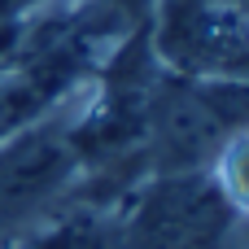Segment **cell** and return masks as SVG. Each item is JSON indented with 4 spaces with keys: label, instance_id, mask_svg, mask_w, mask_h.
Wrapping results in <instances>:
<instances>
[{
    "label": "cell",
    "instance_id": "277c9868",
    "mask_svg": "<svg viewBox=\"0 0 249 249\" xmlns=\"http://www.w3.org/2000/svg\"><path fill=\"white\" fill-rule=\"evenodd\" d=\"M26 249H123L118 219L101 210H70L57 223H48Z\"/></svg>",
    "mask_w": 249,
    "mask_h": 249
},
{
    "label": "cell",
    "instance_id": "3957f363",
    "mask_svg": "<svg viewBox=\"0 0 249 249\" xmlns=\"http://www.w3.org/2000/svg\"><path fill=\"white\" fill-rule=\"evenodd\" d=\"M74 140L57 127H35L0 149V236L35 219L74 175Z\"/></svg>",
    "mask_w": 249,
    "mask_h": 249
},
{
    "label": "cell",
    "instance_id": "8992f818",
    "mask_svg": "<svg viewBox=\"0 0 249 249\" xmlns=\"http://www.w3.org/2000/svg\"><path fill=\"white\" fill-rule=\"evenodd\" d=\"M245 13H249V0H245Z\"/></svg>",
    "mask_w": 249,
    "mask_h": 249
},
{
    "label": "cell",
    "instance_id": "7a4b0ae2",
    "mask_svg": "<svg viewBox=\"0 0 249 249\" xmlns=\"http://www.w3.org/2000/svg\"><path fill=\"white\" fill-rule=\"evenodd\" d=\"M153 48L175 70L201 79L249 74V13L223 0H162Z\"/></svg>",
    "mask_w": 249,
    "mask_h": 249
},
{
    "label": "cell",
    "instance_id": "5b68a950",
    "mask_svg": "<svg viewBox=\"0 0 249 249\" xmlns=\"http://www.w3.org/2000/svg\"><path fill=\"white\" fill-rule=\"evenodd\" d=\"M214 158H219V171H214L219 188L236 210H249V127H241Z\"/></svg>",
    "mask_w": 249,
    "mask_h": 249
},
{
    "label": "cell",
    "instance_id": "6da1fadb",
    "mask_svg": "<svg viewBox=\"0 0 249 249\" xmlns=\"http://www.w3.org/2000/svg\"><path fill=\"white\" fill-rule=\"evenodd\" d=\"M123 249H249L241 210L214 175L171 171L144 184L118 219Z\"/></svg>",
    "mask_w": 249,
    "mask_h": 249
}]
</instances>
